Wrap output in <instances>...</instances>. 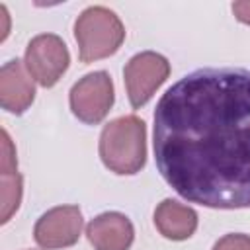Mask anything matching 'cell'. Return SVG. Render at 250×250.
I'll return each mask as SVG.
<instances>
[{"instance_id": "cell-1", "label": "cell", "mask_w": 250, "mask_h": 250, "mask_svg": "<svg viewBox=\"0 0 250 250\" xmlns=\"http://www.w3.org/2000/svg\"><path fill=\"white\" fill-rule=\"evenodd\" d=\"M154 160L184 199L213 209L250 207V70L197 68L154 109Z\"/></svg>"}, {"instance_id": "cell-8", "label": "cell", "mask_w": 250, "mask_h": 250, "mask_svg": "<svg viewBox=\"0 0 250 250\" xmlns=\"http://www.w3.org/2000/svg\"><path fill=\"white\" fill-rule=\"evenodd\" d=\"M35 100L33 78L25 68V62L12 59L0 68V105L16 115H21Z\"/></svg>"}, {"instance_id": "cell-7", "label": "cell", "mask_w": 250, "mask_h": 250, "mask_svg": "<svg viewBox=\"0 0 250 250\" xmlns=\"http://www.w3.org/2000/svg\"><path fill=\"white\" fill-rule=\"evenodd\" d=\"M82 213L76 205H59L39 217L33 238L43 250H61L78 242L82 234Z\"/></svg>"}, {"instance_id": "cell-6", "label": "cell", "mask_w": 250, "mask_h": 250, "mask_svg": "<svg viewBox=\"0 0 250 250\" xmlns=\"http://www.w3.org/2000/svg\"><path fill=\"white\" fill-rule=\"evenodd\" d=\"M170 76V62L166 57L154 51H143L129 59L123 68V80L131 105L143 107L154 92Z\"/></svg>"}, {"instance_id": "cell-5", "label": "cell", "mask_w": 250, "mask_h": 250, "mask_svg": "<svg viewBox=\"0 0 250 250\" xmlns=\"http://www.w3.org/2000/svg\"><path fill=\"white\" fill-rule=\"evenodd\" d=\"M25 68L43 88L55 86L70 64V53L64 41L55 33H41L25 47Z\"/></svg>"}, {"instance_id": "cell-10", "label": "cell", "mask_w": 250, "mask_h": 250, "mask_svg": "<svg viewBox=\"0 0 250 250\" xmlns=\"http://www.w3.org/2000/svg\"><path fill=\"white\" fill-rule=\"evenodd\" d=\"M154 225L168 240H188L197 229V213L174 199H164L154 209Z\"/></svg>"}, {"instance_id": "cell-9", "label": "cell", "mask_w": 250, "mask_h": 250, "mask_svg": "<svg viewBox=\"0 0 250 250\" xmlns=\"http://www.w3.org/2000/svg\"><path fill=\"white\" fill-rule=\"evenodd\" d=\"M86 236L96 250H129L135 238V229L123 213L107 211L88 223Z\"/></svg>"}, {"instance_id": "cell-13", "label": "cell", "mask_w": 250, "mask_h": 250, "mask_svg": "<svg viewBox=\"0 0 250 250\" xmlns=\"http://www.w3.org/2000/svg\"><path fill=\"white\" fill-rule=\"evenodd\" d=\"M232 14L238 21L250 25V0H238V2H232Z\"/></svg>"}, {"instance_id": "cell-2", "label": "cell", "mask_w": 250, "mask_h": 250, "mask_svg": "<svg viewBox=\"0 0 250 250\" xmlns=\"http://www.w3.org/2000/svg\"><path fill=\"white\" fill-rule=\"evenodd\" d=\"M100 158L115 174H137L146 162V127L137 115L109 121L100 135Z\"/></svg>"}, {"instance_id": "cell-12", "label": "cell", "mask_w": 250, "mask_h": 250, "mask_svg": "<svg viewBox=\"0 0 250 250\" xmlns=\"http://www.w3.org/2000/svg\"><path fill=\"white\" fill-rule=\"evenodd\" d=\"M213 250H250V236L240 232L225 234L213 244Z\"/></svg>"}, {"instance_id": "cell-11", "label": "cell", "mask_w": 250, "mask_h": 250, "mask_svg": "<svg viewBox=\"0 0 250 250\" xmlns=\"http://www.w3.org/2000/svg\"><path fill=\"white\" fill-rule=\"evenodd\" d=\"M0 186H2V223H8L21 203V176L18 172L16 152L6 131H2V164H0Z\"/></svg>"}, {"instance_id": "cell-4", "label": "cell", "mask_w": 250, "mask_h": 250, "mask_svg": "<svg viewBox=\"0 0 250 250\" xmlns=\"http://www.w3.org/2000/svg\"><path fill=\"white\" fill-rule=\"evenodd\" d=\"M115 100L111 76L105 70H96L82 76L70 88L68 102L74 117L82 123L96 125L105 119Z\"/></svg>"}, {"instance_id": "cell-3", "label": "cell", "mask_w": 250, "mask_h": 250, "mask_svg": "<svg viewBox=\"0 0 250 250\" xmlns=\"http://www.w3.org/2000/svg\"><path fill=\"white\" fill-rule=\"evenodd\" d=\"M74 39L82 62H94L113 55L123 39L125 27L119 16L105 6L86 8L74 21Z\"/></svg>"}]
</instances>
